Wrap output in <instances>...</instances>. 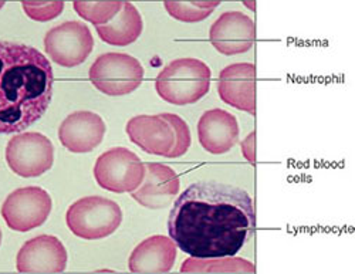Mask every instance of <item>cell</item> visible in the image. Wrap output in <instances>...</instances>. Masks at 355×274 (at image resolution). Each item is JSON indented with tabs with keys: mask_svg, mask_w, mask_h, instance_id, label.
<instances>
[{
	"mask_svg": "<svg viewBox=\"0 0 355 274\" xmlns=\"http://www.w3.org/2000/svg\"><path fill=\"white\" fill-rule=\"evenodd\" d=\"M256 228L252 196L242 188L200 180L175 200L168 232L176 248L198 259L232 257Z\"/></svg>",
	"mask_w": 355,
	"mask_h": 274,
	"instance_id": "obj_1",
	"label": "cell"
},
{
	"mask_svg": "<svg viewBox=\"0 0 355 274\" xmlns=\"http://www.w3.org/2000/svg\"><path fill=\"white\" fill-rule=\"evenodd\" d=\"M54 74L37 49L0 42V134H17L46 114Z\"/></svg>",
	"mask_w": 355,
	"mask_h": 274,
	"instance_id": "obj_2",
	"label": "cell"
},
{
	"mask_svg": "<svg viewBox=\"0 0 355 274\" xmlns=\"http://www.w3.org/2000/svg\"><path fill=\"white\" fill-rule=\"evenodd\" d=\"M125 131L130 141L142 151L166 158L185 155L192 142L187 121L171 112L137 115L128 121Z\"/></svg>",
	"mask_w": 355,
	"mask_h": 274,
	"instance_id": "obj_3",
	"label": "cell"
},
{
	"mask_svg": "<svg viewBox=\"0 0 355 274\" xmlns=\"http://www.w3.org/2000/svg\"><path fill=\"white\" fill-rule=\"evenodd\" d=\"M211 69L202 60L185 57L171 62L157 77L158 96L173 105H188L208 94Z\"/></svg>",
	"mask_w": 355,
	"mask_h": 274,
	"instance_id": "obj_4",
	"label": "cell"
},
{
	"mask_svg": "<svg viewBox=\"0 0 355 274\" xmlns=\"http://www.w3.org/2000/svg\"><path fill=\"white\" fill-rule=\"evenodd\" d=\"M66 223L73 234L84 240L111 236L123 223V210L116 202L103 196H85L76 200L66 213Z\"/></svg>",
	"mask_w": 355,
	"mask_h": 274,
	"instance_id": "obj_5",
	"label": "cell"
},
{
	"mask_svg": "<svg viewBox=\"0 0 355 274\" xmlns=\"http://www.w3.org/2000/svg\"><path fill=\"white\" fill-rule=\"evenodd\" d=\"M88 76L101 93L120 97L132 93L141 85L144 67L130 54L105 53L98 55Z\"/></svg>",
	"mask_w": 355,
	"mask_h": 274,
	"instance_id": "obj_6",
	"label": "cell"
},
{
	"mask_svg": "<svg viewBox=\"0 0 355 274\" xmlns=\"http://www.w3.org/2000/svg\"><path fill=\"white\" fill-rule=\"evenodd\" d=\"M145 164L132 151L116 146L101 154L94 165L97 184L110 192L125 194L135 191L144 179Z\"/></svg>",
	"mask_w": 355,
	"mask_h": 274,
	"instance_id": "obj_7",
	"label": "cell"
},
{
	"mask_svg": "<svg viewBox=\"0 0 355 274\" xmlns=\"http://www.w3.org/2000/svg\"><path fill=\"white\" fill-rule=\"evenodd\" d=\"M44 49L58 66L77 67L93 53L94 37L87 24L71 20L49 30L44 36Z\"/></svg>",
	"mask_w": 355,
	"mask_h": 274,
	"instance_id": "obj_8",
	"label": "cell"
},
{
	"mask_svg": "<svg viewBox=\"0 0 355 274\" xmlns=\"http://www.w3.org/2000/svg\"><path fill=\"white\" fill-rule=\"evenodd\" d=\"M6 161L12 172L21 178H36L54 164V146L40 132H23L13 137L6 148Z\"/></svg>",
	"mask_w": 355,
	"mask_h": 274,
	"instance_id": "obj_9",
	"label": "cell"
},
{
	"mask_svg": "<svg viewBox=\"0 0 355 274\" xmlns=\"http://www.w3.org/2000/svg\"><path fill=\"white\" fill-rule=\"evenodd\" d=\"M49 192L39 187H26L13 191L2 205L6 225L16 232H31L42 226L51 212Z\"/></svg>",
	"mask_w": 355,
	"mask_h": 274,
	"instance_id": "obj_10",
	"label": "cell"
},
{
	"mask_svg": "<svg viewBox=\"0 0 355 274\" xmlns=\"http://www.w3.org/2000/svg\"><path fill=\"white\" fill-rule=\"evenodd\" d=\"M69 255L62 240L51 234H40L27 240L16 257L20 273H62Z\"/></svg>",
	"mask_w": 355,
	"mask_h": 274,
	"instance_id": "obj_11",
	"label": "cell"
},
{
	"mask_svg": "<svg viewBox=\"0 0 355 274\" xmlns=\"http://www.w3.org/2000/svg\"><path fill=\"white\" fill-rule=\"evenodd\" d=\"M211 43L225 54L234 55L249 51L254 46V22L242 12H226L211 27Z\"/></svg>",
	"mask_w": 355,
	"mask_h": 274,
	"instance_id": "obj_12",
	"label": "cell"
},
{
	"mask_svg": "<svg viewBox=\"0 0 355 274\" xmlns=\"http://www.w3.org/2000/svg\"><path fill=\"white\" fill-rule=\"evenodd\" d=\"M180 176L171 166L150 162L145 164L144 179L141 185L131 192V196L144 207L164 209L180 194Z\"/></svg>",
	"mask_w": 355,
	"mask_h": 274,
	"instance_id": "obj_13",
	"label": "cell"
},
{
	"mask_svg": "<svg viewBox=\"0 0 355 274\" xmlns=\"http://www.w3.org/2000/svg\"><path fill=\"white\" fill-rule=\"evenodd\" d=\"M105 131V123L98 114L92 111H76L62 123L58 128V138L70 152L85 154L103 142Z\"/></svg>",
	"mask_w": 355,
	"mask_h": 274,
	"instance_id": "obj_14",
	"label": "cell"
},
{
	"mask_svg": "<svg viewBox=\"0 0 355 274\" xmlns=\"http://www.w3.org/2000/svg\"><path fill=\"white\" fill-rule=\"evenodd\" d=\"M220 99L236 110L256 114V67L238 63L225 67L219 76Z\"/></svg>",
	"mask_w": 355,
	"mask_h": 274,
	"instance_id": "obj_15",
	"label": "cell"
},
{
	"mask_svg": "<svg viewBox=\"0 0 355 274\" xmlns=\"http://www.w3.org/2000/svg\"><path fill=\"white\" fill-rule=\"evenodd\" d=\"M239 123L225 110L214 108L202 114L198 123V137L202 148L209 154L220 155L229 152L239 141Z\"/></svg>",
	"mask_w": 355,
	"mask_h": 274,
	"instance_id": "obj_16",
	"label": "cell"
},
{
	"mask_svg": "<svg viewBox=\"0 0 355 274\" xmlns=\"http://www.w3.org/2000/svg\"><path fill=\"white\" fill-rule=\"evenodd\" d=\"M176 260L175 241L162 234H155L142 240L132 250L128 266L132 273L154 274L168 273Z\"/></svg>",
	"mask_w": 355,
	"mask_h": 274,
	"instance_id": "obj_17",
	"label": "cell"
},
{
	"mask_svg": "<svg viewBox=\"0 0 355 274\" xmlns=\"http://www.w3.org/2000/svg\"><path fill=\"white\" fill-rule=\"evenodd\" d=\"M96 28L103 42L111 46L124 47L138 40L142 33L144 23L138 9L130 2H123L121 10L112 20L97 26Z\"/></svg>",
	"mask_w": 355,
	"mask_h": 274,
	"instance_id": "obj_18",
	"label": "cell"
},
{
	"mask_svg": "<svg viewBox=\"0 0 355 274\" xmlns=\"http://www.w3.org/2000/svg\"><path fill=\"white\" fill-rule=\"evenodd\" d=\"M182 273H220V271H245V273H254L256 267L252 262L245 259H230V257H215L211 259H198L189 257L185 260L184 266L181 267Z\"/></svg>",
	"mask_w": 355,
	"mask_h": 274,
	"instance_id": "obj_19",
	"label": "cell"
},
{
	"mask_svg": "<svg viewBox=\"0 0 355 274\" xmlns=\"http://www.w3.org/2000/svg\"><path fill=\"white\" fill-rule=\"evenodd\" d=\"M219 5L220 2H165V9L176 20L195 23L209 17Z\"/></svg>",
	"mask_w": 355,
	"mask_h": 274,
	"instance_id": "obj_20",
	"label": "cell"
},
{
	"mask_svg": "<svg viewBox=\"0 0 355 274\" xmlns=\"http://www.w3.org/2000/svg\"><path fill=\"white\" fill-rule=\"evenodd\" d=\"M123 2H74L76 12L93 24L101 26L114 19L121 10Z\"/></svg>",
	"mask_w": 355,
	"mask_h": 274,
	"instance_id": "obj_21",
	"label": "cell"
},
{
	"mask_svg": "<svg viewBox=\"0 0 355 274\" xmlns=\"http://www.w3.org/2000/svg\"><path fill=\"white\" fill-rule=\"evenodd\" d=\"M21 6L27 16L36 22L53 20L64 9L63 2H23Z\"/></svg>",
	"mask_w": 355,
	"mask_h": 274,
	"instance_id": "obj_22",
	"label": "cell"
},
{
	"mask_svg": "<svg viewBox=\"0 0 355 274\" xmlns=\"http://www.w3.org/2000/svg\"><path fill=\"white\" fill-rule=\"evenodd\" d=\"M0 245H2V230H0Z\"/></svg>",
	"mask_w": 355,
	"mask_h": 274,
	"instance_id": "obj_23",
	"label": "cell"
},
{
	"mask_svg": "<svg viewBox=\"0 0 355 274\" xmlns=\"http://www.w3.org/2000/svg\"><path fill=\"white\" fill-rule=\"evenodd\" d=\"M3 5H5V3H3V2H0V8H2V6H3Z\"/></svg>",
	"mask_w": 355,
	"mask_h": 274,
	"instance_id": "obj_24",
	"label": "cell"
}]
</instances>
